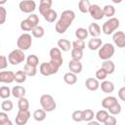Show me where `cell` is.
<instances>
[{"label": "cell", "instance_id": "37", "mask_svg": "<svg viewBox=\"0 0 125 125\" xmlns=\"http://www.w3.org/2000/svg\"><path fill=\"white\" fill-rule=\"evenodd\" d=\"M23 71L24 73L27 75V76H35L36 73H37V67H34V66H31V65H28V64H24L23 66Z\"/></svg>", "mask_w": 125, "mask_h": 125}, {"label": "cell", "instance_id": "41", "mask_svg": "<svg viewBox=\"0 0 125 125\" xmlns=\"http://www.w3.org/2000/svg\"><path fill=\"white\" fill-rule=\"evenodd\" d=\"M107 110H108V112L110 113V115H117V114H119V113L121 112V105H120V104L117 102V103H115L114 104H112Z\"/></svg>", "mask_w": 125, "mask_h": 125}, {"label": "cell", "instance_id": "32", "mask_svg": "<svg viewBox=\"0 0 125 125\" xmlns=\"http://www.w3.org/2000/svg\"><path fill=\"white\" fill-rule=\"evenodd\" d=\"M33 118H34V120H36L38 122H41V121L45 120V118H46V111L44 109H36L33 112Z\"/></svg>", "mask_w": 125, "mask_h": 125}, {"label": "cell", "instance_id": "29", "mask_svg": "<svg viewBox=\"0 0 125 125\" xmlns=\"http://www.w3.org/2000/svg\"><path fill=\"white\" fill-rule=\"evenodd\" d=\"M95 113L92 109L90 108H87V109H84L82 110V118H83V121H87V122H90L94 119L95 117Z\"/></svg>", "mask_w": 125, "mask_h": 125}, {"label": "cell", "instance_id": "12", "mask_svg": "<svg viewBox=\"0 0 125 125\" xmlns=\"http://www.w3.org/2000/svg\"><path fill=\"white\" fill-rule=\"evenodd\" d=\"M15 81V72L12 70H2L0 72V82L11 84Z\"/></svg>", "mask_w": 125, "mask_h": 125}, {"label": "cell", "instance_id": "15", "mask_svg": "<svg viewBox=\"0 0 125 125\" xmlns=\"http://www.w3.org/2000/svg\"><path fill=\"white\" fill-rule=\"evenodd\" d=\"M68 68H69L70 72L75 73V74H78V73H80L82 71L83 65H82V63L79 61H73V60H71L68 62Z\"/></svg>", "mask_w": 125, "mask_h": 125}, {"label": "cell", "instance_id": "35", "mask_svg": "<svg viewBox=\"0 0 125 125\" xmlns=\"http://www.w3.org/2000/svg\"><path fill=\"white\" fill-rule=\"evenodd\" d=\"M71 60L73 61H79L83 58V50H80V49H74L72 48L71 49Z\"/></svg>", "mask_w": 125, "mask_h": 125}, {"label": "cell", "instance_id": "31", "mask_svg": "<svg viewBox=\"0 0 125 125\" xmlns=\"http://www.w3.org/2000/svg\"><path fill=\"white\" fill-rule=\"evenodd\" d=\"M26 77H27V75L24 73L23 70H18L17 72H15V81L19 84L25 82Z\"/></svg>", "mask_w": 125, "mask_h": 125}, {"label": "cell", "instance_id": "49", "mask_svg": "<svg viewBox=\"0 0 125 125\" xmlns=\"http://www.w3.org/2000/svg\"><path fill=\"white\" fill-rule=\"evenodd\" d=\"M8 120H9L8 114H7L5 111L0 112V124H3V123H5V122H7Z\"/></svg>", "mask_w": 125, "mask_h": 125}, {"label": "cell", "instance_id": "44", "mask_svg": "<svg viewBox=\"0 0 125 125\" xmlns=\"http://www.w3.org/2000/svg\"><path fill=\"white\" fill-rule=\"evenodd\" d=\"M72 48L74 49H80V50H84L85 48V42L83 40H79L76 39L72 42Z\"/></svg>", "mask_w": 125, "mask_h": 125}, {"label": "cell", "instance_id": "26", "mask_svg": "<svg viewBox=\"0 0 125 125\" xmlns=\"http://www.w3.org/2000/svg\"><path fill=\"white\" fill-rule=\"evenodd\" d=\"M89 35V31L88 29L86 28H83V27H78L76 30H75V37L79 40H83L86 39Z\"/></svg>", "mask_w": 125, "mask_h": 125}, {"label": "cell", "instance_id": "11", "mask_svg": "<svg viewBox=\"0 0 125 125\" xmlns=\"http://www.w3.org/2000/svg\"><path fill=\"white\" fill-rule=\"evenodd\" d=\"M49 55H50V58H51L50 61H53V62H57V63L60 64V65L62 64L63 59H62V51H61L58 47L52 48V49L50 50V52H49Z\"/></svg>", "mask_w": 125, "mask_h": 125}, {"label": "cell", "instance_id": "22", "mask_svg": "<svg viewBox=\"0 0 125 125\" xmlns=\"http://www.w3.org/2000/svg\"><path fill=\"white\" fill-rule=\"evenodd\" d=\"M102 67L106 71L107 74H112L115 70V64L111 60H107V61H104Z\"/></svg>", "mask_w": 125, "mask_h": 125}, {"label": "cell", "instance_id": "6", "mask_svg": "<svg viewBox=\"0 0 125 125\" xmlns=\"http://www.w3.org/2000/svg\"><path fill=\"white\" fill-rule=\"evenodd\" d=\"M24 60H25V55L23 51L20 49H15L8 55V61L12 65H18L21 62H23Z\"/></svg>", "mask_w": 125, "mask_h": 125}, {"label": "cell", "instance_id": "10", "mask_svg": "<svg viewBox=\"0 0 125 125\" xmlns=\"http://www.w3.org/2000/svg\"><path fill=\"white\" fill-rule=\"evenodd\" d=\"M89 14L96 21H100V20H102L104 17L103 8H101L98 4H92L91 5L90 10H89Z\"/></svg>", "mask_w": 125, "mask_h": 125}, {"label": "cell", "instance_id": "3", "mask_svg": "<svg viewBox=\"0 0 125 125\" xmlns=\"http://www.w3.org/2000/svg\"><path fill=\"white\" fill-rule=\"evenodd\" d=\"M39 102H40L42 109H44L46 112H51V111L55 110L57 107V104L55 102V99L49 94L42 95L40 97Z\"/></svg>", "mask_w": 125, "mask_h": 125}, {"label": "cell", "instance_id": "36", "mask_svg": "<svg viewBox=\"0 0 125 125\" xmlns=\"http://www.w3.org/2000/svg\"><path fill=\"white\" fill-rule=\"evenodd\" d=\"M26 64L37 67V65L39 64V59L36 55H29L26 58Z\"/></svg>", "mask_w": 125, "mask_h": 125}, {"label": "cell", "instance_id": "40", "mask_svg": "<svg viewBox=\"0 0 125 125\" xmlns=\"http://www.w3.org/2000/svg\"><path fill=\"white\" fill-rule=\"evenodd\" d=\"M14 107V104H13V102L10 101V100H4L2 103H1V109L5 112H9L13 109Z\"/></svg>", "mask_w": 125, "mask_h": 125}, {"label": "cell", "instance_id": "2", "mask_svg": "<svg viewBox=\"0 0 125 125\" xmlns=\"http://www.w3.org/2000/svg\"><path fill=\"white\" fill-rule=\"evenodd\" d=\"M60 67H61L60 64H58L53 61H50L49 62H42L39 65V72L43 76H50L57 73Z\"/></svg>", "mask_w": 125, "mask_h": 125}, {"label": "cell", "instance_id": "33", "mask_svg": "<svg viewBox=\"0 0 125 125\" xmlns=\"http://www.w3.org/2000/svg\"><path fill=\"white\" fill-rule=\"evenodd\" d=\"M31 33H32V36L35 37V38H42L44 36V34H45V29H44L43 26L37 25L36 27L33 28Z\"/></svg>", "mask_w": 125, "mask_h": 125}, {"label": "cell", "instance_id": "45", "mask_svg": "<svg viewBox=\"0 0 125 125\" xmlns=\"http://www.w3.org/2000/svg\"><path fill=\"white\" fill-rule=\"evenodd\" d=\"M27 20L36 27L37 25H39L38 23H39V18H38V16L36 15V14H30L28 17H27Z\"/></svg>", "mask_w": 125, "mask_h": 125}, {"label": "cell", "instance_id": "48", "mask_svg": "<svg viewBox=\"0 0 125 125\" xmlns=\"http://www.w3.org/2000/svg\"><path fill=\"white\" fill-rule=\"evenodd\" d=\"M116 123H117L116 117H114V115H109L104 124V125H116Z\"/></svg>", "mask_w": 125, "mask_h": 125}, {"label": "cell", "instance_id": "17", "mask_svg": "<svg viewBox=\"0 0 125 125\" xmlns=\"http://www.w3.org/2000/svg\"><path fill=\"white\" fill-rule=\"evenodd\" d=\"M88 31H89V34L92 36V38H98L101 35V32H102L100 25L96 22H92V23L89 24Z\"/></svg>", "mask_w": 125, "mask_h": 125}, {"label": "cell", "instance_id": "13", "mask_svg": "<svg viewBox=\"0 0 125 125\" xmlns=\"http://www.w3.org/2000/svg\"><path fill=\"white\" fill-rule=\"evenodd\" d=\"M112 40L118 48H125V33L123 31H115L112 35Z\"/></svg>", "mask_w": 125, "mask_h": 125}, {"label": "cell", "instance_id": "43", "mask_svg": "<svg viewBox=\"0 0 125 125\" xmlns=\"http://www.w3.org/2000/svg\"><path fill=\"white\" fill-rule=\"evenodd\" d=\"M71 117H72V120L75 121V122H81V121H83V118H82V110H79V109L74 110L72 112Z\"/></svg>", "mask_w": 125, "mask_h": 125}, {"label": "cell", "instance_id": "53", "mask_svg": "<svg viewBox=\"0 0 125 125\" xmlns=\"http://www.w3.org/2000/svg\"><path fill=\"white\" fill-rule=\"evenodd\" d=\"M123 80H124V83H125V75H124V78H123Z\"/></svg>", "mask_w": 125, "mask_h": 125}, {"label": "cell", "instance_id": "8", "mask_svg": "<svg viewBox=\"0 0 125 125\" xmlns=\"http://www.w3.org/2000/svg\"><path fill=\"white\" fill-rule=\"evenodd\" d=\"M19 8L22 13L31 14L36 9V3L33 0H23L19 3Z\"/></svg>", "mask_w": 125, "mask_h": 125}, {"label": "cell", "instance_id": "23", "mask_svg": "<svg viewBox=\"0 0 125 125\" xmlns=\"http://www.w3.org/2000/svg\"><path fill=\"white\" fill-rule=\"evenodd\" d=\"M115 103H117V99L115 97H113V96H108V97H105L102 101V106L104 108H105V109H108Z\"/></svg>", "mask_w": 125, "mask_h": 125}, {"label": "cell", "instance_id": "24", "mask_svg": "<svg viewBox=\"0 0 125 125\" xmlns=\"http://www.w3.org/2000/svg\"><path fill=\"white\" fill-rule=\"evenodd\" d=\"M63 81L68 85H74L77 82V75L72 72H66L63 75Z\"/></svg>", "mask_w": 125, "mask_h": 125}, {"label": "cell", "instance_id": "20", "mask_svg": "<svg viewBox=\"0 0 125 125\" xmlns=\"http://www.w3.org/2000/svg\"><path fill=\"white\" fill-rule=\"evenodd\" d=\"M25 88L22 86H14L12 89V95L16 99H21L24 98L25 95Z\"/></svg>", "mask_w": 125, "mask_h": 125}, {"label": "cell", "instance_id": "19", "mask_svg": "<svg viewBox=\"0 0 125 125\" xmlns=\"http://www.w3.org/2000/svg\"><path fill=\"white\" fill-rule=\"evenodd\" d=\"M58 48L61 51L67 52L72 48V43L67 39H59L58 40Z\"/></svg>", "mask_w": 125, "mask_h": 125}, {"label": "cell", "instance_id": "42", "mask_svg": "<svg viewBox=\"0 0 125 125\" xmlns=\"http://www.w3.org/2000/svg\"><path fill=\"white\" fill-rule=\"evenodd\" d=\"M107 75H108V74L106 73V71H105L103 67L99 68V69L96 71V78H97L98 80H102V81H104V80L106 78Z\"/></svg>", "mask_w": 125, "mask_h": 125}, {"label": "cell", "instance_id": "18", "mask_svg": "<svg viewBox=\"0 0 125 125\" xmlns=\"http://www.w3.org/2000/svg\"><path fill=\"white\" fill-rule=\"evenodd\" d=\"M100 88L102 89V91L105 94H110L114 91V84L111 81L108 80H104L102 81V83L100 84Z\"/></svg>", "mask_w": 125, "mask_h": 125}, {"label": "cell", "instance_id": "34", "mask_svg": "<svg viewBox=\"0 0 125 125\" xmlns=\"http://www.w3.org/2000/svg\"><path fill=\"white\" fill-rule=\"evenodd\" d=\"M21 30H23V31H32L33 30V28L35 27L27 19H25V20H23V21H21Z\"/></svg>", "mask_w": 125, "mask_h": 125}, {"label": "cell", "instance_id": "47", "mask_svg": "<svg viewBox=\"0 0 125 125\" xmlns=\"http://www.w3.org/2000/svg\"><path fill=\"white\" fill-rule=\"evenodd\" d=\"M8 59L4 56V55H2L1 57H0V69L1 70H3V69H5L6 67H7V65H8Z\"/></svg>", "mask_w": 125, "mask_h": 125}, {"label": "cell", "instance_id": "52", "mask_svg": "<svg viewBox=\"0 0 125 125\" xmlns=\"http://www.w3.org/2000/svg\"><path fill=\"white\" fill-rule=\"evenodd\" d=\"M0 125H13V122L9 119L7 122H5V123H3V124H0Z\"/></svg>", "mask_w": 125, "mask_h": 125}, {"label": "cell", "instance_id": "16", "mask_svg": "<svg viewBox=\"0 0 125 125\" xmlns=\"http://www.w3.org/2000/svg\"><path fill=\"white\" fill-rule=\"evenodd\" d=\"M53 1L52 0H41L39 3V13L44 16L48 11H50L52 8Z\"/></svg>", "mask_w": 125, "mask_h": 125}, {"label": "cell", "instance_id": "14", "mask_svg": "<svg viewBox=\"0 0 125 125\" xmlns=\"http://www.w3.org/2000/svg\"><path fill=\"white\" fill-rule=\"evenodd\" d=\"M85 86L89 91H97L100 88V83L97 78L89 77L85 81Z\"/></svg>", "mask_w": 125, "mask_h": 125}, {"label": "cell", "instance_id": "25", "mask_svg": "<svg viewBox=\"0 0 125 125\" xmlns=\"http://www.w3.org/2000/svg\"><path fill=\"white\" fill-rule=\"evenodd\" d=\"M91 3L89 0H80L78 2V9L81 13L83 14H86V13H89V10H90V7H91Z\"/></svg>", "mask_w": 125, "mask_h": 125}, {"label": "cell", "instance_id": "27", "mask_svg": "<svg viewBox=\"0 0 125 125\" xmlns=\"http://www.w3.org/2000/svg\"><path fill=\"white\" fill-rule=\"evenodd\" d=\"M108 116H109L108 112H107L106 110H104V109H102V110H99V111L96 113L95 118H96V120H97L98 122H100V123H104V121L107 119Z\"/></svg>", "mask_w": 125, "mask_h": 125}, {"label": "cell", "instance_id": "50", "mask_svg": "<svg viewBox=\"0 0 125 125\" xmlns=\"http://www.w3.org/2000/svg\"><path fill=\"white\" fill-rule=\"evenodd\" d=\"M118 98H119L121 101L125 102V86H124V87H121V88L118 90Z\"/></svg>", "mask_w": 125, "mask_h": 125}, {"label": "cell", "instance_id": "5", "mask_svg": "<svg viewBox=\"0 0 125 125\" xmlns=\"http://www.w3.org/2000/svg\"><path fill=\"white\" fill-rule=\"evenodd\" d=\"M119 27V20L117 18H110L102 26V30L105 35L112 34Z\"/></svg>", "mask_w": 125, "mask_h": 125}, {"label": "cell", "instance_id": "21", "mask_svg": "<svg viewBox=\"0 0 125 125\" xmlns=\"http://www.w3.org/2000/svg\"><path fill=\"white\" fill-rule=\"evenodd\" d=\"M103 43H102V39L101 38H91L89 41H88V48L92 51H95V50H98L102 47Z\"/></svg>", "mask_w": 125, "mask_h": 125}, {"label": "cell", "instance_id": "51", "mask_svg": "<svg viewBox=\"0 0 125 125\" xmlns=\"http://www.w3.org/2000/svg\"><path fill=\"white\" fill-rule=\"evenodd\" d=\"M87 125H101V123H100V122H98L97 120H92V121L88 122V124H87Z\"/></svg>", "mask_w": 125, "mask_h": 125}, {"label": "cell", "instance_id": "4", "mask_svg": "<svg viewBox=\"0 0 125 125\" xmlns=\"http://www.w3.org/2000/svg\"><path fill=\"white\" fill-rule=\"evenodd\" d=\"M114 52H115V49L111 43H104L99 49L98 55L101 60L107 61V60H110V58L114 55Z\"/></svg>", "mask_w": 125, "mask_h": 125}, {"label": "cell", "instance_id": "1", "mask_svg": "<svg viewBox=\"0 0 125 125\" xmlns=\"http://www.w3.org/2000/svg\"><path fill=\"white\" fill-rule=\"evenodd\" d=\"M74 19H75V13L72 10H64L55 25L56 31L59 34H63L72 24Z\"/></svg>", "mask_w": 125, "mask_h": 125}, {"label": "cell", "instance_id": "7", "mask_svg": "<svg viewBox=\"0 0 125 125\" xmlns=\"http://www.w3.org/2000/svg\"><path fill=\"white\" fill-rule=\"evenodd\" d=\"M32 45V37L29 33H22L20 35V37L17 40V46L18 49L21 51H26L28 50Z\"/></svg>", "mask_w": 125, "mask_h": 125}, {"label": "cell", "instance_id": "39", "mask_svg": "<svg viewBox=\"0 0 125 125\" xmlns=\"http://www.w3.org/2000/svg\"><path fill=\"white\" fill-rule=\"evenodd\" d=\"M18 107L21 110H28V108H29V102H28V100L26 98L19 99Z\"/></svg>", "mask_w": 125, "mask_h": 125}, {"label": "cell", "instance_id": "46", "mask_svg": "<svg viewBox=\"0 0 125 125\" xmlns=\"http://www.w3.org/2000/svg\"><path fill=\"white\" fill-rule=\"evenodd\" d=\"M6 17H7V11L4 7L0 6V24H3L6 21Z\"/></svg>", "mask_w": 125, "mask_h": 125}, {"label": "cell", "instance_id": "28", "mask_svg": "<svg viewBox=\"0 0 125 125\" xmlns=\"http://www.w3.org/2000/svg\"><path fill=\"white\" fill-rule=\"evenodd\" d=\"M57 17H58V14H57V12H56L55 10H53V9H51L50 11H48V12L43 16L44 20H45L46 21H48V22H54V21L57 20Z\"/></svg>", "mask_w": 125, "mask_h": 125}, {"label": "cell", "instance_id": "9", "mask_svg": "<svg viewBox=\"0 0 125 125\" xmlns=\"http://www.w3.org/2000/svg\"><path fill=\"white\" fill-rule=\"evenodd\" d=\"M30 118V112L29 110H21L19 109L17 116L15 118L16 124L17 125H25L27 123V121Z\"/></svg>", "mask_w": 125, "mask_h": 125}, {"label": "cell", "instance_id": "38", "mask_svg": "<svg viewBox=\"0 0 125 125\" xmlns=\"http://www.w3.org/2000/svg\"><path fill=\"white\" fill-rule=\"evenodd\" d=\"M12 95V90L8 86H2L0 88V98L3 100H7Z\"/></svg>", "mask_w": 125, "mask_h": 125}, {"label": "cell", "instance_id": "30", "mask_svg": "<svg viewBox=\"0 0 125 125\" xmlns=\"http://www.w3.org/2000/svg\"><path fill=\"white\" fill-rule=\"evenodd\" d=\"M103 11H104V17H107L108 19L113 18L114 14H115V8H114L112 5H105V6L103 8Z\"/></svg>", "mask_w": 125, "mask_h": 125}]
</instances>
